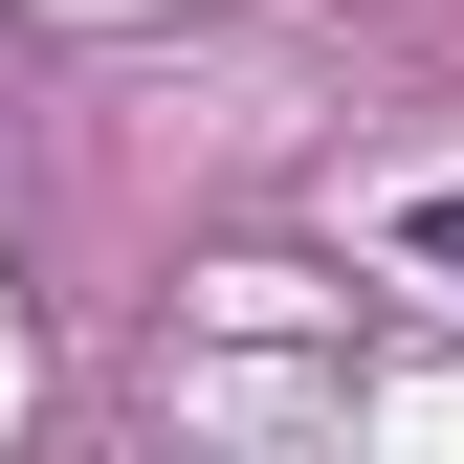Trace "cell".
Masks as SVG:
<instances>
[{
    "mask_svg": "<svg viewBox=\"0 0 464 464\" xmlns=\"http://www.w3.org/2000/svg\"><path fill=\"white\" fill-rule=\"evenodd\" d=\"M398 244H420V266H464V178H442V199H398Z\"/></svg>",
    "mask_w": 464,
    "mask_h": 464,
    "instance_id": "1",
    "label": "cell"
}]
</instances>
